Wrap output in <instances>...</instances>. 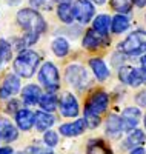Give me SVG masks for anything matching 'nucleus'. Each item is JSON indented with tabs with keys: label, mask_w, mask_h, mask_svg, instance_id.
Returning <instances> with one entry per match:
<instances>
[{
	"label": "nucleus",
	"mask_w": 146,
	"mask_h": 154,
	"mask_svg": "<svg viewBox=\"0 0 146 154\" xmlns=\"http://www.w3.org/2000/svg\"><path fill=\"white\" fill-rule=\"evenodd\" d=\"M108 106V96L105 93H96L85 106V123L89 128H96L100 123V114Z\"/></svg>",
	"instance_id": "obj_1"
},
{
	"label": "nucleus",
	"mask_w": 146,
	"mask_h": 154,
	"mask_svg": "<svg viewBox=\"0 0 146 154\" xmlns=\"http://www.w3.org/2000/svg\"><path fill=\"white\" fill-rule=\"evenodd\" d=\"M38 62H40V57L37 53L25 49L14 60V71L20 77H31L38 66Z\"/></svg>",
	"instance_id": "obj_2"
},
{
	"label": "nucleus",
	"mask_w": 146,
	"mask_h": 154,
	"mask_svg": "<svg viewBox=\"0 0 146 154\" xmlns=\"http://www.w3.org/2000/svg\"><path fill=\"white\" fill-rule=\"evenodd\" d=\"M17 22L23 29H26V32L32 34H40L46 28L43 17L34 9H20L17 14Z\"/></svg>",
	"instance_id": "obj_3"
},
{
	"label": "nucleus",
	"mask_w": 146,
	"mask_h": 154,
	"mask_svg": "<svg viewBox=\"0 0 146 154\" xmlns=\"http://www.w3.org/2000/svg\"><path fill=\"white\" fill-rule=\"evenodd\" d=\"M122 49L125 54L138 56L146 51V32L144 31H134L126 37V40L122 43Z\"/></svg>",
	"instance_id": "obj_4"
},
{
	"label": "nucleus",
	"mask_w": 146,
	"mask_h": 154,
	"mask_svg": "<svg viewBox=\"0 0 146 154\" xmlns=\"http://www.w3.org/2000/svg\"><path fill=\"white\" fill-rule=\"evenodd\" d=\"M38 80L40 83H43V86L49 91H56L60 86V77H59V71L56 68L54 63L46 62L42 66L40 72H38Z\"/></svg>",
	"instance_id": "obj_5"
},
{
	"label": "nucleus",
	"mask_w": 146,
	"mask_h": 154,
	"mask_svg": "<svg viewBox=\"0 0 146 154\" xmlns=\"http://www.w3.org/2000/svg\"><path fill=\"white\" fill-rule=\"evenodd\" d=\"M66 80H68L72 86H75L78 89H83L89 83V75H88V71L83 66L71 65L66 69Z\"/></svg>",
	"instance_id": "obj_6"
},
{
	"label": "nucleus",
	"mask_w": 146,
	"mask_h": 154,
	"mask_svg": "<svg viewBox=\"0 0 146 154\" xmlns=\"http://www.w3.org/2000/svg\"><path fill=\"white\" fill-rule=\"evenodd\" d=\"M72 14L80 23H88L94 16V6L89 0H75L72 5Z\"/></svg>",
	"instance_id": "obj_7"
},
{
	"label": "nucleus",
	"mask_w": 146,
	"mask_h": 154,
	"mask_svg": "<svg viewBox=\"0 0 146 154\" xmlns=\"http://www.w3.org/2000/svg\"><path fill=\"white\" fill-rule=\"evenodd\" d=\"M118 75L123 83H129L132 86H140L146 82V74L141 69H135L132 66H123Z\"/></svg>",
	"instance_id": "obj_8"
},
{
	"label": "nucleus",
	"mask_w": 146,
	"mask_h": 154,
	"mask_svg": "<svg viewBox=\"0 0 146 154\" xmlns=\"http://www.w3.org/2000/svg\"><path fill=\"white\" fill-rule=\"evenodd\" d=\"M140 109L138 108H134V106H129L123 111L122 114V128H123V131H132V130H135L137 125H138V120H140Z\"/></svg>",
	"instance_id": "obj_9"
},
{
	"label": "nucleus",
	"mask_w": 146,
	"mask_h": 154,
	"mask_svg": "<svg viewBox=\"0 0 146 154\" xmlns=\"http://www.w3.org/2000/svg\"><path fill=\"white\" fill-rule=\"evenodd\" d=\"M20 91V79L16 74H8L5 77V80L0 86V97L8 99L11 96H14Z\"/></svg>",
	"instance_id": "obj_10"
},
{
	"label": "nucleus",
	"mask_w": 146,
	"mask_h": 154,
	"mask_svg": "<svg viewBox=\"0 0 146 154\" xmlns=\"http://www.w3.org/2000/svg\"><path fill=\"white\" fill-rule=\"evenodd\" d=\"M60 112L65 117H75L78 114V103L71 93L63 94V97L60 100Z\"/></svg>",
	"instance_id": "obj_11"
},
{
	"label": "nucleus",
	"mask_w": 146,
	"mask_h": 154,
	"mask_svg": "<svg viewBox=\"0 0 146 154\" xmlns=\"http://www.w3.org/2000/svg\"><path fill=\"white\" fill-rule=\"evenodd\" d=\"M85 130H86V123H85L83 119L75 120V122H71V123H63V125H60V128H59V131H60L63 136H66V137L78 136V134H82Z\"/></svg>",
	"instance_id": "obj_12"
},
{
	"label": "nucleus",
	"mask_w": 146,
	"mask_h": 154,
	"mask_svg": "<svg viewBox=\"0 0 146 154\" xmlns=\"http://www.w3.org/2000/svg\"><path fill=\"white\" fill-rule=\"evenodd\" d=\"M19 137L17 128L12 125L8 119H0V139H3L5 142H14Z\"/></svg>",
	"instance_id": "obj_13"
},
{
	"label": "nucleus",
	"mask_w": 146,
	"mask_h": 154,
	"mask_svg": "<svg viewBox=\"0 0 146 154\" xmlns=\"http://www.w3.org/2000/svg\"><path fill=\"white\" fill-rule=\"evenodd\" d=\"M16 122L22 131H28L34 125V114L29 109H19L16 112Z\"/></svg>",
	"instance_id": "obj_14"
},
{
	"label": "nucleus",
	"mask_w": 146,
	"mask_h": 154,
	"mask_svg": "<svg viewBox=\"0 0 146 154\" xmlns=\"http://www.w3.org/2000/svg\"><path fill=\"white\" fill-rule=\"evenodd\" d=\"M22 97L26 105H35V103H38V100L42 97V91L37 85H28L23 88Z\"/></svg>",
	"instance_id": "obj_15"
},
{
	"label": "nucleus",
	"mask_w": 146,
	"mask_h": 154,
	"mask_svg": "<svg viewBox=\"0 0 146 154\" xmlns=\"http://www.w3.org/2000/svg\"><path fill=\"white\" fill-rule=\"evenodd\" d=\"M54 122H56V119L48 112L38 111L37 114H34V125L37 126L38 131H48L49 128L54 125Z\"/></svg>",
	"instance_id": "obj_16"
},
{
	"label": "nucleus",
	"mask_w": 146,
	"mask_h": 154,
	"mask_svg": "<svg viewBox=\"0 0 146 154\" xmlns=\"http://www.w3.org/2000/svg\"><path fill=\"white\" fill-rule=\"evenodd\" d=\"M122 133H123V128H122L120 117H117V116H109L108 120H106V134L117 139V137H120Z\"/></svg>",
	"instance_id": "obj_17"
},
{
	"label": "nucleus",
	"mask_w": 146,
	"mask_h": 154,
	"mask_svg": "<svg viewBox=\"0 0 146 154\" xmlns=\"http://www.w3.org/2000/svg\"><path fill=\"white\" fill-rule=\"evenodd\" d=\"M103 37H105V35L97 34L94 29L88 31L86 35H85V38H83V46H85L86 49H97L99 46H102L103 43H106V40H105Z\"/></svg>",
	"instance_id": "obj_18"
},
{
	"label": "nucleus",
	"mask_w": 146,
	"mask_h": 154,
	"mask_svg": "<svg viewBox=\"0 0 146 154\" xmlns=\"http://www.w3.org/2000/svg\"><path fill=\"white\" fill-rule=\"evenodd\" d=\"M92 29L100 35H106L108 31L111 29V17L106 16V14L97 16L96 20H94V25H92Z\"/></svg>",
	"instance_id": "obj_19"
},
{
	"label": "nucleus",
	"mask_w": 146,
	"mask_h": 154,
	"mask_svg": "<svg viewBox=\"0 0 146 154\" xmlns=\"http://www.w3.org/2000/svg\"><path fill=\"white\" fill-rule=\"evenodd\" d=\"M89 66H91V69H92V71H94V74H96V77H97L99 80H105V79H108L109 71H108V68H106L105 62H103L102 59H91Z\"/></svg>",
	"instance_id": "obj_20"
},
{
	"label": "nucleus",
	"mask_w": 146,
	"mask_h": 154,
	"mask_svg": "<svg viewBox=\"0 0 146 154\" xmlns=\"http://www.w3.org/2000/svg\"><path fill=\"white\" fill-rule=\"evenodd\" d=\"M144 140H146V137H144V133L143 131H140V130H132L131 131V134L128 136V139H126V148H137V146H140V145H143L144 143Z\"/></svg>",
	"instance_id": "obj_21"
},
{
	"label": "nucleus",
	"mask_w": 146,
	"mask_h": 154,
	"mask_svg": "<svg viewBox=\"0 0 146 154\" xmlns=\"http://www.w3.org/2000/svg\"><path fill=\"white\" fill-rule=\"evenodd\" d=\"M86 152L88 154H112L111 148L103 140H92V142H89Z\"/></svg>",
	"instance_id": "obj_22"
},
{
	"label": "nucleus",
	"mask_w": 146,
	"mask_h": 154,
	"mask_svg": "<svg viewBox=\"0 0 146 154\" xmlns=\"http://www.w3.org/2000/svg\"><path fill=\"white\" fill-rule=\"evenodd\" d=\"M128 26H129V20H128V17H125V16H122V14L115 16V17L111 20V29H112L114 34H120V32L126 31Z\"/></svg>",
	"instance_id": "obj_23"
},
{
	"label": "nucleus",
	"mask_w": 146,
	"mask_h": 154,
	"mask_svg": "<svg viewBox=\"0 0 146 154\" xmlns=\"http://www.w3.org/2000/svg\"><path fill=\"white\" fill-rule=\"evenodd\" d=\"M38 103H40V106L49 112V111H54L57 108V97L52 94V93H48V94H42L40 100H38Z\"/></svg>",
	"instance_id": "obj_24"
},
{
	"label": "nucleus",
	"mask_w": 146,
	"mask_h": 154,
	"mask_svg": "<svg viewBox=\"0 0 146 154\" xmlns=\"http://www.w3.org/2000/svg\"><path fill=\"white\" fill-rule=\"evenodd\" d=\"M52 51H54L56 56L65 57L66 54H68V51H69V45H68V42H66L63 37H57L56 40L52 42Z\"/></svg>",
	"instance_id": "obj_25"
},
{
	"label": "nucleus",
	"mask_w": 146,
	"mask_h": 154,
	"mask_svg": "<svg viewBox=\"0 0 146 154\" xmlns=\"http://www.w3.org/2000/svg\"><path fill=\"white\" fill-rule=\"evenodd\" d=\"M59 17L62 22L65 23H71L74 20V14H72V6L69 3H62L59 5Z\"/></svg>",
	"instance_id": "obj_26"
},
{
	"label": "nucleus",
	"mask_w": 146,
	"mask_h": 154,
	"mask_svg": "<svg viewBox=\"0 0 146 154\" xmlns=\"http://www.w3.org/2000/svg\"><path fill=\"white\" fill-rule=\"evenodd\" d=\"M111 6L117 12H129L132 6V0H112Z\"/></svg>",
	"instance_id": "obj_27"
},
{
	"label": "nucleus",
	"mask_w": 146,
	"mask_h": 154,
	"mask_svg": "<svg viewBox=\"0 0 146 154\" xmlns=\"http://www.w3.org/2000/svg\"><path fill=\"white\" fill-rule=\"evenodd\" d=\"M43 142H45V145H46L48 148H54V146L59 143V136H57V133L48 130V131L45 133V136H43Z\"/></svg>",
	"instance_id": "obj_28"
},
{
	"label": "nucleus",
	"mask_w": 146,
	"mask_h": 154,
	"mask_svg": "<svg viewBox=\"0 0 146 154\" xmlns=\"http://www.w3.org/2000/svg\"><path fill=\"white\" fill-rule=\"evenodd\" d=\"M0 57H2V60L11 59V46L6 40H0Z\"/></svg>",
	"instance_id": "obj_29"
},
{
	"label": "nucleus",
	"mask_w": 146,
	"mask_h": 154,
	"mask_svg": "<svg viewBox=\"0 0 146 154\" xmlns=\"http://www.w3.org/2000/svg\"><path fill=\"white\" fill-rule=\"evenodd\" d=\"M25 152L26 154H54L51 148H42V146H31Z\"/></svg>",
	"instance_id": "obj_30"
},
{
	"label": "nucleus",
	"mask_w": 146,
	"mask_h": 154,
	"mask_svg": "<svg viewBox=\"0 0 146 154\" xmlns=\"http://www.w3.org/2000/svg\"><path fill=\"white\" fill-rule=\"evenodd\" d=\"M0 154H14V151H12L11 146H2L0 148Z\"/></svg>",
	"instance_id": "obj_31"
},
{
	"label": "nucleus",
	"mask_w": 146,
	"mask_h": 154,
	"mask_svg": "<svg viewBox=\"0 0 146 154\" xmlns=\"http://www.w3.org/2000/svg\"><path fill=\"white\" fill-rule=\"evenodd\" d=\"M29 2H31V5H32L34 8H38V6H42L46 0H29Z\"/></svg>",
	"instance_id": "obj_32"
},
{
	"label": "nucleus",
	"mask_w": 146,
	"mask_h": 154,
	"mask_svg": "<svg viewBox=\"0 0 146 154\" xmlns=\"http://www.w3.org/2000/svg\"><path fill=\"white\" fill-rule=\"evenodd\" d=\"M131 154H146V152H144V149L141 146H137V148H132Z\"/></svg>",
	"instance_id": "obj_33"
},
{
	"label": "nucleus",
	"mask_w": 146,
	"mask_h": 154,
	"mask_svg": "<svg viewBox=\"0 0 146 154\" xmlns=\"http://www.w3.org/2000/svg\"><path fill=\"white\" fill-rule=\"evenodd\" d=\"M137 6H140V8H143V6H146V0H132Z\"/></svg>",
	"instance_id": "obj_34"
},
{
	"label": "nucleus",
	"mask_w": 146,
	"mask_h": 154,
	"mask_svg": "<svg viewBox=\"0 0 146 154\" xmlns=\"http://www.w3.org/2000/svg\"><path fill=\"white\" fill-rule=\"evenodd\" d=\"M141 71L146 74V54H144L143 59H141Z\"/></svg>",
	"instance_id": "obj_35"
},
{
	"label": "nucleus",
	"mask_w": 146,
	"mask_h": 154,
	"mask_svg": "<svg viewBox=\"0 0 146 154\" xmlns=\"http://www.w3.org/2000/svg\"><path fill=\"white\" fill-rule=\"evenodd\" d=\"M89 2H91V0H89ZM92 2H94V3H97V5H103V3L106 2V0H92Z\"/></svg>",
	"instance_id": "obj_36"
},
{
	"label": "nucleus",
	"mask_w": 146,
	"mask_h": 154,
	"mask_svg": "<svg viewBox=\"0 0 146 154\" xmlns=\"http://www.w3.org/2000/svg\"><path fill=\"white\" fill-rule=\"evenodd\" d=\"M56 2H57L59 5H62V3H69V0H56Z\"/></svg>",
	"instance_id": "obj_37"
},
{
	"label": "nucleus",
	"mask_w": 146,
	"mask_h": 154,
	"mask_svg": "<svg viewBox=\"0 0 146 154\" xmlns=\"http://www.w3.org/2000/svg\"><path fill=\"white\" fill-rule=\"evenodd\" d=\"M6 2H8V3H11V5H14V3H19L20 0H6Z\"/></svg>",
	"instance_id": "obj_38"
},
{
	"label": "nucleus",
	"mask_w": 146,
	"mask_h": 154,
	"mask_svg": "<svg viewBox=\"0 0 146 154\" xmlns=\"http://www.w3.org/2000/svg\"><path fill=\"white\" fill-rule=\"evenodd\" d=\"M144 126H146V114H144Z\"/></svg>",
	"instance_id": "obj_39"
},
{
	"label": "nucleus",
	"mask_w": 146,
	"mask_h": 154,
	"mask_svg": "<svg viewBox=\"0 0 146 154\" xmlns=\"http://www.w3.org/2000/svg\"><path fill=\"white\" fill-rule=\"evenodd\" d=\"M0 65H2V57H0Z\"/></svg>",
	"instance_id": "obj_40"
},
{
	"label": "nucleus",
	"mask_w": 146,
	"mask_h": 154,
	"mask_svg": "<svg viewBox=\"0 0 146 154\" xmlns=\"http://www.w3.org/2000/svg\"><path fill=\"white\" fill-rule=\"evenodd\" d=\"M17 154H26V152H17Z\"/></svg>",
	"instance_id": "obj_41"
}]
</instances>
